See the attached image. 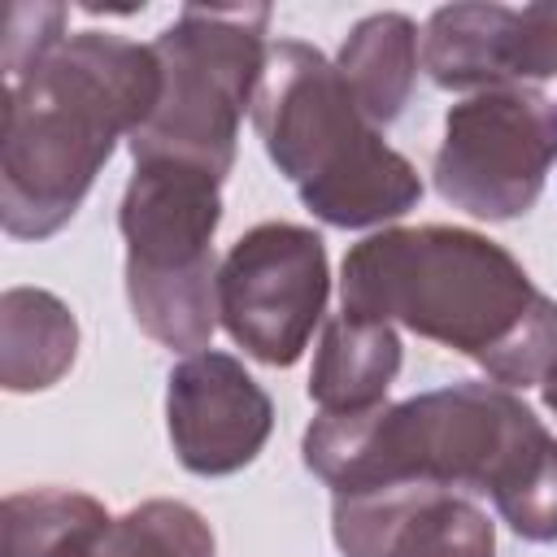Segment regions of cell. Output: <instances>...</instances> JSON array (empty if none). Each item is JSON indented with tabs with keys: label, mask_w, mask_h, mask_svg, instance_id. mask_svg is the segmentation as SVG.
Here are the masks:
<instances>
[{
	"label": "cell",
	"mask_w": 557,
	"mask_h": 557,
	"mask_svg": "<svg viewBox=\"0 0 557 557\" xmlns=\"http://www.w3.org/2000/svg\"><path fill=\"white\" fill-rule=\"evenodd\" d=\"M300 453L331 496L440 483L492 496L513 535L557 544V440L500 383H453L400 405L322 413L309 422Z\"/></svg>",
	"instance_id": "cell-1"
},
{
	"label": "cell",
	"mask_w": 557,
	"mask_h": 557,
	"mask_svg": "<svg viewBox=\"0 0 557 557\" xmlns=\"http://www.w3.org/2000/svg\"><path fill=\"white\" fill-rule=\"evenodd\" d=\"M218 222L222 178L187 161H139L117 209L131 313L148 339L187 357L218 326Z\"/></svg>",
	"instance_id": "cell-5"
},
{
	"label": "cell",
	"mask_w": 557,
	"mask_h": 557,
	"mask_svg": "<svg viewBox=\"0 0 557 557\" xmlns=\"http://www.w3.org/2000/svg\"><path fill=\"white\" fill-rule=\"evenodd\" d=\"M161 100L152 44L78 30L4 70L0 226L13 239L57 235L87 200L113 144Z\"/></svg>",
	"instance_id": "cell-3"
},
{
	"label": "cell",
	"mask_w": 557,
	"mask_h": 557,
	"mask_svg": "<svg viewBox=\"0 0 557 557\" xmlns=\"http://www.w3.org/2000/svg\"><path fill=\"white\" fill-rule=\"evenodd\" d=\"M339 78L348 83L357 109L387 126L405 113L418 78V26L405 13H370L361 17L335 57Z\"/></svg>",
	"instance_id": "cell-14"
},
{
	"label": "cell",
	"mask_w": 557,
	"mask_h": 557,
	"mask_svg": "<svg viewBox=\"0 0 557 557\" xmlns=\"http://www.w3.org/2000/svg\"><path fill=\"white\" fill-rule=\"evenodd\" d=\"M540 396H544V405L557 413V366L544 374V383H540Z\"/></svg>",
	"instance_id": "cell-17"
},
{
	"label": "cell",
	"mask_w": 557,
	"mask_h": 557,
	"mask_svg": "<svg viewBox=\"0 0 557 557\" xmlns=\"http://www.w3.org/2000/svg\"><path fill=\"white\" fill-rule=\"evenodd\" d=\"M331 265L318 231L261 222L244 231L218 265V322L265 366H296L326 313Z\"/></svg>",
	"instance_id": "cell-8"
},
{
	"label": "cell",
	"mask_w": 557,
	"mask_h": 557,
	"mask_svg": "<svg viewBox=\"0 0 557 557\" xmlns=\"http://www.w3.org/2000/svg\"><path fill=\"white\" fill-rule=\"evenodd\" d=\"M557 161V104L535 87L474 91L444 117L435 191L483 222L522 218Z\"/></svg>",
	"instance_id": "cell-7"
},
{
	"label": "cell",
	"mask_w": 557,
	"mask_h": 557,
	"mask_svg": "<svg viewBox=\"0 0 557 557\" xmlns=\"http://www.w3.org/2000/svg\"><path fill=\"white\" fill-rule=\"evenodd\" d=\"M165 426L183 470L218 479L257 461L274 426V405L231 352L205 348L170 370Z\"/></svg>",
	"instance_id": "cell-11"
},
{
	"label": "cell",
	"mask_w": 557,
	"mask_h": 557,
	"mask_svg": "<svg viewBox=\"0 0 557 557\" xmlns=\"http://www.w3.org/2000/svg\"><path fill=\"white\" fill-rule=\"evenodd\" d=\"M422 70L444 91L527 87L557 74V0L444 4L422 30Z\"/></svg>",
	"instance_id": "cell-9"
},
{
	"label": "cell",
	"mask_w": 557,
	"mask_h": 557,
	"mask_svg": "<svg viewBox=\"0 0 557 557\" xmlns=\"http://www.w3.org/2000/svg\"><path fill=\"white\" fill-rule=\"evenodd\" d=\"M344 557H496L487 509L440 483H383L331 500Z\"/></svg>",
	"instance_id": "cell-10"
},
{
	"label": "cell",
	"mask_w": 557,
	"mask_h": 557,
	"mask_svg": "<svg viewBox=\"0 0 557 557\" xmlns=\"http://www.w3.org/2000/svg\"><path fill=\"white\" fill-rule=\"evenodd\" d=\"M78 352L70 305L44 287H9L0 296V383L4 392H44L61 383Z\"/></svg>",
	"instance_id": "cell-13"
},
{
	"label": "cell",
	"mask_w": 557,
	"mask_h": 557,
	"mask_svg": "<svg viewBox=\"0 0 557 557\" xmlns=\"http://www.w3.org/2000/svg\"><path fill=\"white\" fill-rule=\"evenodd\" d=\"M252 126L265 157L326 226H383L422 200V178L409 157L357 109L339 70L300 39L270 44Z\"/></svg>",
	"instance_id": "cell-4"
},
{
	"label": "cell",
	"mask_w": 557,
	"mask_h": 557,
	"mask_svg": "<svg viewBox=\"0 0 557 557\" xmlns=\"http://www.w3.org/2000/svg\"><path fill=\"white\" fill-rule=\"evenodd\" d=\"M396 374H400V335L387 322H361L335 313L322 326L313 352L309 400L322 413H361L383 405Z\"/></svg>",
	"instance_id": "cell-12"
},
{
	"label": "cell",
	"mask_w": 557,
	"mask_h": 557,
	"mask_svg": "<svg viewBox=\"0 0 557 557\" xmlns=\"http://www.w3.org/2000/svg\"><path fill=\"white\" fill-rule=\"evenodd\" d=\"M265 4L209 9L187 4L174 26L152 39L161 61V100L152 117L126 139L139 161H187L218 178L235 165L244 109L252 113L265 74Z\"/></svg>",
	"instance_id": "cell-6"
},
{
	"label": "cell",
	"mask_w": 557,
	"mask_h": 557,
	"mask_svg": "<svg viewBox=\"0 0 557 557\" xmlns=\"http://www.w3.org/2000/svg\"><path fill=\"white\" fill-rule=\"evenodd\" d=\"M339 305L361 322H400L487 370L531 387L557 366V300L522 261L466 226H387L344 252Z\"/></svg>",
	"instance_id": "cell-2"
},
{
	"label": "cell",
	"mask_w": 557,
	"mask_h": 557,
	"mask_svg": "<svg viewBox=\"0 0 557 557\" xmlns=\"http://www.w3.org/2000/svg\"><path fill=\"white\" fill-rule=\"evenodd\" d=\"M109 509L74 487L9 492L0 505V557H74L109 531Z\"/></svg>",
	"instance_id": "cell-15"
},
{
	"label": "cell",
	"mask_w": 557,
	"mask_h": 557,
	"mask_svg": "<svg viewBox=\"0 0 557 557\" xmlns=\"http://www.w3.org/2000/svg\"><path fill=\"white\" fill-rule=\"evenodd\" d=\"M209 522L183 500H144L74 557H213Z\"/></svg>",
	"instance_id": "cell-16"
}]
</instances>
